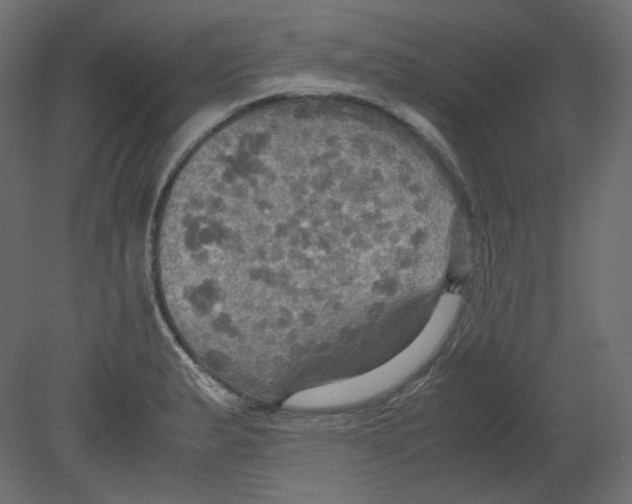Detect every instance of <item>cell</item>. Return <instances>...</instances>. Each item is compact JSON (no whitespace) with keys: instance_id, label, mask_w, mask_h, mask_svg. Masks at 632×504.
Here are the masks:
<instances>
[{"instance_id":"2","label":"cell","mask_w":632,"mask_h":504,"mask_svg":"<svg viewBox=\"0 0 632 504\" xmlns=\"http://www.w3.org/2000/svg\"><path fill=\"white\" fill-rule=\"evenodd\" d=\"M454 312L436 306L425 327L400 353L380 366L344 379L359 386V397L372 398L388 392L418 371L439 350L454 320Z\"/></svg>"},{"instance_id":"1","label":"cell","mask_w":632,"mask_h":504,"mask_svg":"<svg viewBox=\"0 0 632 504\" xmlns=\"http://www.w3.org/2000/svg\"><path fill=\"white\" fill-rule=\"evenodd\" d=\"M376 199L354 168L320 152L252 141L192 150L155 240L173 327L235 373L348 344L370 309Z\"/></svg>"}]
</instances>
